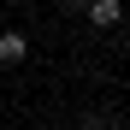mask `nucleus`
Wrapping results in <instances>:
<instances>
[{
    "label": "nucleus",
    "instance_id": "obj_1",
    "mask_svg": "<svg viewBox=\"0 0 130 130\" xmlns=\"http://www.w3.org/2000/svg\"><path fill=\"white\" fill-rule=\"evenodd\" d=\"M83 12H89L95 30H118V24H124V0H89Z\"/></svg>",
    "mask_w": 130,
    "mask_h": 130
},
{
    "label": "nucleus",
    "instance_id": "obj_2",
    "mask_svg": "<svg viewBox=\"0 0 130 130\" xmlns=\"http://www.w3.org/2000/svg\"><path fill=\"white\" fill-rule=\"evenodd\" d=\"M24 53H30V36H18V30H6V36H0V65H18Z\"/></svg>",
    "mask_w": 130,
    "mask_h": 130
},
{
    "label": "nucleus",
    "instance_id": "obj_3",
    "mask_svg": "<svg viewBox=\"0 0 130 130\" xmlns=\"http://www.w3.org/2000/svg\"><path fill=\"white\" fill-rule=\"evenodd\" d=\"M65 6H71V12H83V6H89V0H65Z\"/></svg>",
    "mask_w": 130,
    "mask_h": 130
},
{
    "label": "nucleus",
    "instance_id": "obj_4",
    "mask_svg": "<svg viewBox=\"0 0 130 130\" xmlns=\"http://www.w3.org/2000/svg\"><path fill=\"white\" fill-rule=\"evenodd\" d=\"M18 6H30V0H18Z\"/></svg>",
    "mask_w": 130,
    "mask_h": 130
}]
</instances>
